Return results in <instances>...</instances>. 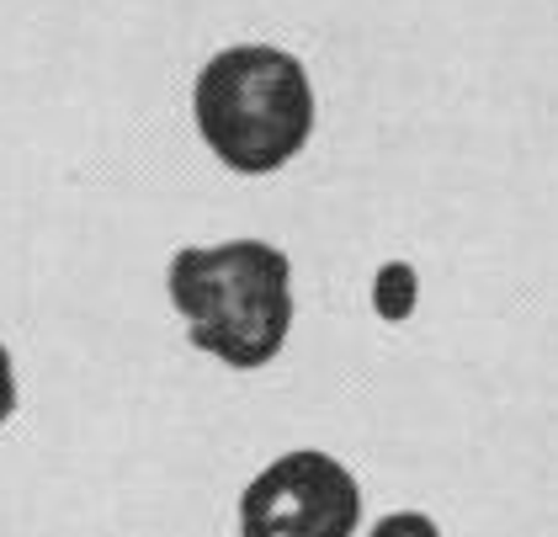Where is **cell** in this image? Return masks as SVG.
Wrapping results in <instances>:
<instances>
[{"mask_svg":"<svg viewBox=\"0 0 558 537\" xmlns=\"http://www.w3.org/2000/svg\"><path fill=\"white\" fill-rule=\"evenodd\" d=\"M16 410V372H11V351L0 346V426Z\"/></svg>","mask_w":558,"mask_h":537,"instance_id":"cell-5","label":"cell"},{"mask_svg":"<svg viewBox=\"0 0 558 537\" xmlns=\"http://www.w3.org/2000/svg\"><path fill=\"white\" fill-rule=\"evenodd\" d=\"M197 133L240 176L282 170L314 133V85L303 59L271 43H240L203 64L192 91Z\"/></svg>","mask_w":558,"mask_h":537,"instance_id":"cell-2","label":"cell"},{"mask_svg":"<svg viewBox=\"0 0 558 537\" xmlns=\"http://www.w3.org/2000/svg\"><path fill=\"white\" fill-rule=\"evenodd\" d=\"M175 314L197 351L234 372L266 368L293 331V266L266 240L186 246L166 272Z\"/></svg>","mask_w":558,"mask_h":537,"instance_id":"cell-1","label":"cell"},{"mask_svg":"<svg viewBox=\"0 0 558 537\" xmlns=\"http://www.w3.org/2000/svg\"><path fill=\"white\" fill-rule=\"evenodd\" d=\"M362 490L341 457L299 448L266 463L240 496V537H351Z\"/></svg>","mask_w":558,"mask_h":537,"instance_id":"cell-3","label":"cell"},{"mask_svg":"<svg viewBox=\"0 0 558 537\" xmlns=\"http://www.w3.org/2000/svg\"><path fill=\"white\" fill-rule=\"evenodd\" d=\"M367 537H441V527L430 522L426 511H393L384 522H373Z\"/></svg>","mask_w":558,"mask_h":537,"instance_id":"cell-4","label":"cell"}]
</instances>
